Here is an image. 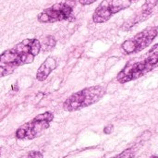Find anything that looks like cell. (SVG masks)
Segmentation results:
<instances>
[{"label": "cell", "instance_id": "cell-1", "mask_svg": "<svg viewBox=\"0 0 158 158\" xmlns=\"http://www.w3.org/2000/svg\"><path fill=\"white\" fill-rule=\"evenodd\" d=\"M41 51L38 39H24L0 55V77L12 74L16 69L31 63Z\"/></svg>", "mask_w": 158, "mask_h": 158}, {"label": "cell", "instance_id": "cell-2", "mask_svg": "<svg viewBox=\"0 0 158 158\" xmlns=\"http://www.w3.org/2000/svg\"><path fill=\"white\" fill-rule=\"evenodd\" d=\"M158 65V44L139 58L130 60L118 74L117 80L120 83H126L137 80L153 70Z\"/></svg>", "mask_w": 158, "mask_h": 158}, {"label": "cell", "instance_id": "cell-3", "mask_svg": "<svg viewBox=\"0 0 158 158\" xmlns=\"http://www.w3.org/2000/svg\"><path fill=\"white\" fill-rule=\"evenodd\" d=\"M106 91L104 87L100 85L88 87L70 95L63 104L64 110L68 112H73L89 106H92L98 102L105 94Z\"/></svg>", "mask_w": 158, "mask_h": 158}, {"label": "cell", "instance_id": "cell-4", "mask_svg": "<svg viewBox=\"0 0 158 158\" xmlns=\"http://www.w3.org/2000/svg\"><path fill=\"white\" fill-rule=\"evenodd\" d=\"M54 119L52 112L47 111L33 118L29 122L20 126L16 131V137L19 140H32L35 139L49 128L50 123Z\"/></svg>", "mask_w": 158, "mask_h": 158}, {"label": "cell", "instance_id": "cell-5", "mask_svg": "<svg viewBox=\"0 0 158 158\" xmlns=\"http://www.w3.org/2000/svg\"><path fill=\"white\" fill-rule=\"evenodd\" d=\"M74 6L75 0L56 3L39 13L37 19L41 23H55L57 21L68 20L72 17Z\"/></svg>", "mask_w": 158, "mask_h": 158}, {"label": "cell", "instance_id": "cell-6", "mask_svg": "<svg viewBox=\"0 0 158 158\" xmlns=\"http://www.w3.org/2000/svg\"><path fill=\"white\" fill-rule=\"evenodd\" d=\"M157 35L158 27L149 26L135 34L131 39L126 40L121 44V48L127 55L139 53L148 47Z\"/></svg>", "mask_w": 158, "mask_h": 158}, {"label": "cell", "instance_id": "cell-7", "mask_svg": "<svg viewBox=\"0 0 158 158\" xmlns=\"http://www.w3.org/2000/svg\"><path fill=\"white\" fill-rule=\"evenodd\" d=\"M131 5V0H103L93 14L94 23H104L115 14L127 9Z\"/></svg>", "mask_w": 158, "mask_h": 158}, {"label": "cell", "instance_id": "cell-8", "mask_svg": "<svg viewBox=\"0 0 158 158\" xmlns=\"http://www.w3.org/2000/svg\"><path fill=\"white\" fill-rule=\"evenodd\" d=\"M157 4L158 0H145L144 4L141 6V8L123 23V25L121 26V30L129 31L135 25L148 19L153 14V11L157 6Z\"/></svg>", "mask_w": 158, "mask_h": 158}, {"label": "cell", "instance_id": "cell-9", "mask_svg": "<svg viewBox=\"0 0 158 158\" xmlns=\"http://www.w3.org/2000/svg\"><path fill=\"white\" fill-rule=\"evenodd\" d=\"M56 68V61L54 57L48 56L40 66L36 73V79L39 81H44L47 79L50 73Z\"/></svg>", "mask_w": 158, "mask_h": 158}, {"label": "cell", "instance_id": "cell-10", "mask_svg": "<svg viewBox=\"0 0 158 158\" xmlns=\"http://www.w3.org/2000/svg\"><path fill=\"white\" fill-rule=\"evenodd\" d=\"M56 43V39L53 36L48 35L45 38H44V41L41 44V50H43L44 52L50 51V50H52L55 47Z\"/></svg>", "mask_w": 158, "mask_h": 158}, {"label": "cell", "instance_id": "cell-11", "mask_svg": "<svg viewBox=\"0 0 158 158\" xmlns=\"http://www.w3.org/2000/svg\"><path fill=\"white\" fill-rule=\"evenodd\" d=\"M112 158H135V150L131 148H128L122 153L118 154V156H114Z\"/></svg>", "mask_w": 158, "mask_h": 158}, {"label": "cell", "instance_id": "cell-12", "mask_svg": "<svg viewBox=\"0 0 158 158\" xmlns=\"http://www.w3.org/2000/svg\"><path fill=\"white\" fill-rule=\"evenodd\" d=\"M26 158H44V157H43V155H42L40 152H38V151H31V152H30V153L27 155Z\"/></svg>", "mask_w": 158, "mask_h": 158}, {"label": "cell", "instance_id": "cell-13", "mask_svg": "<svg viewBox=\"0 0 158 158\" xmlns=\"http://www.w3.org/2000/svg\"><path fill=\"white\" fill-rule=\"evenodd\" d=\"M96 1L97 0H79V3L82 6H88V5H91Z\"/></svg>", "mask_w": 158, "mask_h": 158}, {"label": "cell", "instance_id": "cell-14", "mask_svg": "<svg viewBox=\"0 0 158 158\" xmlns=\"http://www.w3.org/2000/svg\"><path fill=\"white\" fill-rule=\"evenodd\" d=\"M112 131H113V125H108L104 129V132L106 134H110L112 132Z\"/></svg>", "mask_w": 158, "mask_h": 158}, {"label": "cell", "instance_id": "cell-15", "mask_svg": "<svg viewBox=\"0 0 158 158\" xmlns=\"http://www.w3.org/2000/svg\"><path fill=\"white\" fill-rule=\"evenodd\" d=\"M137 1H139V0H131V3L132 2H137Z\"/></svg>", "mask_w": 158, "mask_h": 158}, {"label": "cell", "instance_id": "cell-16", "mask_svg": "<svg viewBox=\"0 0 158 158\" xmlns=\"http://www.w3.org/2000/svg\"><path fill=\"white\" fill-rule=\"evenodd\" d=\"M151 158H158V156H152Z\"/></svg>", "mask_w": 158, "mask_h": 158}, {"label": "cell", "instance_id": "cell-17", "mask_svg": "<svg viewBox=\"0 0 158 158\" xmlns=\"http://www.w3.org/2000/svg\"><path fill=\"white\" fill-rule=\"evenodd\" d=\"M0 156H1V148H0Z\"/></svg>", "mask_w": 158, "mask_h": 158}]
</instances>
